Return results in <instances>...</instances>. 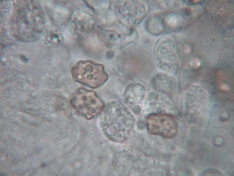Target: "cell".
<instances>
[{
  "label": "cell",
  "mask_w": 234,
  "mask_h": 176,
  "mask_svg": "<svg viewBox=\"0 0 234 176\" xmlns=\"http://www.w3.org/2000/svg\"><path fill=\"white\" fill-rule=\"evenodd\" d=\"M14 36L20 40L31 42L43 31L45 24L43 11L35 0H18L13 4L11 20Z\"/></svg>",
  "instance_id": "obj_1"
},
{
  "label": "cell",
  "mask_w": 234,
  "mask_h": 176,
  "mask_svg": "<svg viewBox=\"0 0 234 176\" xmlns=\"http://www.w3.org/2000/svg\"><path fill=\"white\" fill-rule=\"evenodd\" d=\"M99 121L106 136L113 142L122 143L127 139L132 130L135 118L125 104L113 101L104 107Z\"/></svg>",
  "instance_id": "obj_2"
},
{
  "label": "cell",
  "mask_w": 234,
  "mask_h": 176,
  "mask_svg": "<svg viewBox=\"0 0 234 176\" xmlns=\"http://www.w3.org/2000/svg\"><path fill=\"white\" fill-rule=\"evenodd\" d=\"M71 74L75 81L93 89L101 87L108 78L103 66L91 60L78 62L72 69Z\"/></svg>",
  "instance_id": "obj_3"
},
{
  "label": "cell",
  "mask_w": 234,
  "mask_h": 176,
  "mask_svg": "<svg viewBox=\"0 0 234 176\" xmlns=\"http://www.w3.org/2000/svg\"><path fill=\"white\" fill-rule=\"evenodd\" d=\"M70 103L78 114L89 120L98 115L104 107L103 101L96 93L82 88L74 94Z\"/></svg>",
  "instance_id": "obj_4"
},
{
  "label": "cell",
  "mask_w": 234,
  "mask_h": 176,
  "mask_svg": "<svg viewBox=\"0 0 234 176\" xmlns=\"http://www.w3.org/2000/svg\"><path fill=\"white\" fill-rule=\"evenodd\" d=\"M120 23L129 29H133L141 23L146 17L147 8L142 2L136 0H121L116 8Z\"/></svg>",
  "instance_id": "obj_5"
},
{
  "label": "cell",
  "mask_w": 234,
  "mask_h": 176,
  "mask_svg": "<svg viewBox=\"0 0 234 176\" xmlns=\"http://www.w3.org/2000/svg\"><path fill=\"white\" fill-rule=\"evenodd\" d=\"M95 25L94 13L87 7H79L71 13L67 26L69 31L75 36L81 38L89 35L93 31Z\"/></svg>",
  "instance_id": "obj_6"
},
{
  "label": "cell",
  "mask_w": 234,
  "mask_h": 176,
  "mask_svg": "<svg viewBox=\"0 0 234 176\" xmlns=\"http://www.w3.org/2000/svg\"><path fill=\"white\" fill-rule=\"evenodd\" d=\"M146 119L147 130L150 134L173 138L177 133V122L170 114L153 113L149 115Z\"/></svg>",
  "instance_id": "obj_7"
},
{
  "label": "cell",
  "mask_w": 234,
  "mask_h": 176,
  "mask_svg": "<svg viewBox=\"0 0 234 176\" xmlns=\"http://www.w3.org/2000/svg\"><path fill=\"white\" fill-rule=\"evenodd\" d=\"M154 54L156 65L160 70L173 76L177 74L176 57L170 50L168 37L164 36L158 39L154 46Z\"/></svg>",
  "instance_id": "obj_8"
},
{
  "label": "cell",
  "mask_w": 234,
  "mask_h": 176,
  "mask_svg": "<svg viewBox=\"0 0 234 176\" xmlns=\"http://www.w3.org/2000/svg\"><path fill=\"white\" fill-rule=\"evenodd\" d=\"M179 22L178 15L173 13L159 11L150 14L145 20V28L149 33L161 35L176 28Z\"/></svg>",
  "instance_id": "obj_9"
},
{
  "label": "cell",
  "mask_w": 234,
  "mask_h": 176,
  "mask_svg": "<svg viewBox=\"0 0 234 176\" xmlns=\"http://www.w3.org/2000/svg\"><path fill=\"white\" fill-rule=\"evenodd\" d=\"M99 39L108 47L116 49L123 48L136 40L138 37L137 31L130 29L125 32L120 33L113 30L97 29Z\"/></svg>",
  "instance_id": "obj_10"
},
{
  "label": "cell",
  "mask_w": 234,
  "mask_h": 176,
  "mask_svg": "<svg viewBox=\"0 0 234 176\" xmlns=\"http://www.w3.org/2000/svg\"><path fill=\"white\" fill-rule=\"evenodd\" d=\"M149 91L148 86L143 81L132 82L125 89L122 97L123 101L128 106H138L144 101Z\"/></svg>",
  "instance_id": "obj_11"
},
{
  "label": "cell",
  "mask_w": 234,
  "mask_h": 176,
  "mask_svg": "<svg viewBox=\"0 0 234 176\" xmlns=\"http://www.w3.org/2000/svg\"><path fill=\"white\" fill-rule=\"evenodd\" d=\"M209 96L207 92L198 85L189 87L184 92L183 104L185 106H201L209 104Z\"/></svg>",
  "instance_id": "obj_12"
},
{
  "label": "cell",
  "mask_w": 234,
  "mask_h": 176,
  "mask_svg": "<svg viewBox=\"0 0 234 176\" xmlns=\"http://www.w3.org/2000/svg\"><path fill=\"white\" fill-rule=\"evenodd\" d=\"M43 41L45 45L49 48H55L61 46L64 41L61 30L56 26H49L43 33Z\"/></svg>",
  "instance_id": "obj_13"
},
{
  "label": "cell",
  "mask_w": 234,
  "mask_h": 176,
  "mask_svg": "<svg viewBox=\"0 0 234 176\" xmlns=\"http://www.w3.org/2000/svg\"><path fill=\"white\" fill-rule=\"evenodd\" d=\"M172 76L167 73H158L152 79V83L153 87L156 89L162 92L173 91L176 83Z\"/></svg>",
  "instance_id": "obj_14"
},
{
  "label": "cell",
  "mask_w": 234,
  "mask_h": 176,
  "mask_svg": "<svg viewBox=\"0 0 234 176\" xmlns=\"http://www.w3.org/2000/svg\"><path fill=\"white\" fill-rule=\"evenodd\" d=\"M204 176H220L221 174L217 170L213 169H208L204 171L202 174Z\"/></svg>",
  "instance_id": "obj_15"
},
{
  "label": "cell",
  "mask_w": 234,
  "mask_h": 176,
  "mask_svg": "<svg viewBox=\"0 0 234 176\" xmlns=\"http://www.w3.org/2000/svg\"><path fill=\"white\" fill-rule=\"evenodd\" d=\"M221 88H222V89L224 90H227L229 88L228 86L225 84L222 85L221 86Z\"/></svg>",
  "instance_id": "obj_16"
}]
</instances>
